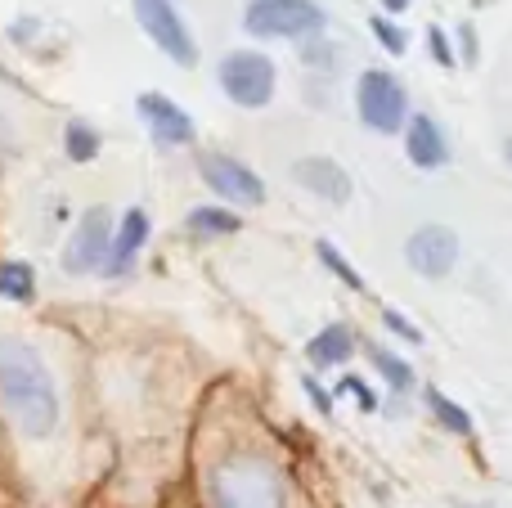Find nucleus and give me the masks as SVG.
Returning <instances> with one entry per match:
<instances>
[{"mask_svg": "<svg viewBox=\"0 0 512 508\" xmlns=\"http://www.w3.org/2000/svg\"><path fill=\"white\" fill-rule=\"evenodd\" d=\"M0 405L27 437H50L59 428V383L45 356L23 338H0Z\"/></svg>", "mask_w": 512, "mask_h": 508, "instance_id": "1", "label": "nucleus"}, {"mask_svg": "<svg viewBox=\"0 0 512 508\" xmlns=\"http://www.w3.org/2000/svg\"><path fill=\"white\" fill-rule=\"evenodd\" d=\"M207 504L212 508H288L283 473L265 455L234 450L207 468Z\"/></svg>", "mask_w": 512, "mask_h": 508, "instance_id": "2", "label": "nucleus"}, {"mask_svg": "<svg viewBox=\"0 0 512 508\" xmlns=\"http://www.w3.org/2000/svg\"><path fill=\"white\" fill-rule=\"evenodd\" d=\"M328 27V14L315 0H248L243 32L261 41H310Z\"/></svg>", "mask_w": 512, "mask_h": 508, "instance_id": "3", "label": "nucleus"}, {"mask_svg": "<svg viewBox=\"0 0 512 508\" xmlns=\"http://www.w3.org/2000/svg\"><path fill=\"white\" fill-rule=\"evenodd\" d=\"M216 81H221L225 99H230L234 108L256 113V108H270L274 90H279V68H274L270 54L243 45V50H230L216 63Z\"/></svg>", "mask_w": 512, "mask_h": 508, "instance_id": "4", "label": "nucleus"}, {"mask_svg": "<svg viewBox=\"0 0 512 508\" xmlns=\"http://www.w3.org/2000/svg\"><path fill=\"white\" fill-rule=\"evenodd\" d=\"M355 113L373 135H396L409 126V90L400 86L396 72L364 68L355 81Z\"/></svg>", "mask_w": 512, "mask_h": 508, "instance_id": "5", "label": "nucleus"}, {"mask_svg": "<svg viewBox=\"0 0 512 508\" xmlns=\"http://www.w3.org/2000/svg\"><path fill=\"white\" fill-rule=\"evenodd\" d=\"M131 9H135L140 32L149 36V41L158 45L171 63L194 68V63H198V41H194V32H189V23L180 18L176 0H131Z\"/></svg>", "mask_w": 512, "mask_h": 508, "instance_id": "6", "label": "nucleus"}, {"mask_svg": "<svg viewBox=\"0 0 512 508\" xmlns=\"http://www.w3.org/2000/svg\"><path fill=\"white\" fill-rule=\"evenodd\" d=\"M113 212L108 207H86V212L77 216V225H72L68 234V248L59 252V266L68 270V275H99L108 261V248H113Z\"/></svg>", "mask_w": 512, "mask_h": 508, "instance_id": "7", "label": "nucleus"}, {"mask_svg": "<svg viewBox=\"0 0 512 508\" xmlns=\"http://www.w3.org/2000/svg\"><path fill=\"white\" fill-rule=\"evenodd\" d=\"M198 176H203V185L212 189V194H221L225 203L234 207H261L265 203V180L256 176L243 158H234V153H203L198 158Z\"/></svg>", "mask_w": 512, "mask_h": 508, "instance_id": "8", "label": "nucleus"}, {"mask_svg": "<svg viewBox=\"0 0 512 508\" xmlns=\"http://www.w3.org/2000/svg\"><path fill=\"white\" fill-rule=\"evenodd\" d=\"M135 113H140L144 131H149V140L158 144V149H189V144L198 140L194 117L171 95H162V90H140V95H135Z\"/></svg>", "mask_w": 512, "mask_h": 508, "instance_id": "9", "label": "nucleus"}, {"mask_svg": "<svg viewBox=\"0 0 512 508\" xmlns=\"http://www.w3.org/2000/svg\"><path fill=\"white\" fill-rule=\"evenodd\" d=\"M405 261H409V270H418L423 279H445L459 266V234H454L450 225H423V230L409 234Z\"/></svg>", "mask_w": 512, "mask_h": 508, "instance_id": "10", "label": "nucleus"}, {"mask_svg": "<svg viewBox=\"0 0 512 508\" xmlns=\"http://www.w3.org/2000/svg\"><path fill=\"white\" fill-rule=\"evenodd\" d=\"M149 212L144 207H126L122 216H117V230H113V248H108V261H104V275L108 279H122L135 270V261H140L144 243H149Z\"/></svg>", "mask_w": 512, "mask_h": 508, "instance_id": "11", "label": "nucleus"}, {"mask_svg": "<svg viewBox=\"0 0 512 508\" xmlns=\"http://www.w3.org/2000/svg\"><path fill=\"white\" fill-rule=\"evenodd\" d=\"M292 180H297L306 194L324 198V203H346L355 189L351 176H346V167L333 158H297L292 162Z\"/></svg>", "mask_w": 512, "mask_h": 508, "instance_id": "12", "label": "nucleus"}, {"mask_svg": "<svg viewBox=\"0 0 512 508\" xmlns=\"http://www.w3.org/2000/svg\"><path fill=\"white\" fill-rule=\"evenodd\" d=\"M405 158L423 171H436L450 162V144H445V131L436 126V117L427 113H409L405 126Z\"/></svg>", "mask_w": 512, "mask_h": 508, "instance_id": "13", "label": "nucleus"}, {"mask_svg": "<svg viewBox=\"0 0 512 508\" xmlns=\"http://www.w3.org/2000/svg\"><path fill=\"white\" fill-rule=\"evenodd\" d=\"M351 356H355V333H351V324H342V320L324 324V329L306 342V360L315 369H337V365H346Z\"/></svg>", "mask_w": 512, "mask_h": 508, "instance_id": "14", "label": "nucleus"}, {"mask_svg": "<svg viewBox=\"0 0 512 508\" xmlns=\"http://www.w3.org/2000/svg\"><path fill=\"white\" fill-rule=\"evenodd\" d=\"M185 230L198 234V239H225V234H239L243 230V216L234 212V207L203 203V207H189Z\"/></svg>", "mask_w": 512, "mask_h": 508, "instance_id": "15", "label": "nucleus"}, {"mask_svg": "<svg viewBox=\"0 0 512 508\" xmlns=\"http://www.w3.org/2000/svg\"><path fill=\"white\" fill-rule=\"evenodd\" d=\"M0 297L14 306H27L36 297V266L23 257H5L0 261Z\"/></svg>", "mask_w": 512, "mask_h": 508, "instance_id": "16", "label": "nucleus"}, {"mask_svg": "<svg viewBox=\"0 0 512 508\" xmlns=\"http://www.w3.org/2000/svg\"><path fill=\"white\" fill-rule=\"evenodd\" d=\"M99 149H104V135L95 131V122H86V117H68V126H63V158L68 162H95Z\"/></svg>", "mask_w": 512, "mask_h": 508, "instance_id": "17", "label": "nucleus"}, {"mask_svg": "<svg viewBox=\"0 0 512 508\" xmlns=\"http://www.w3.org/2000/svg\"><path fill=\"white\" fill-rule=\"evenodd\" d=\"M423 401H427V410L436 414V423H441L445 432H454V437H472V414L463 410V405H454L441 387H427Z\"/></svg>", "mask_w": 512, "mask_h": 508, "instance_id": "18", "label": "nucleus"}, {"mask_svg": "<svg viewBox=\"0 0 512 508\" xmlns=\"http://www.w3.org/2000/svg\"><path fill=\"white\" fill-rule=\"evenodd\" d=\"M369 360H373V369H378V374L387 378L391 392H409V387H414V369H409V360H400L396 351H387V347H369Z\"/></svg>", "mask_w": 512, "mask_h": 508, "instance_id": "19", "label": "nucleus"}, {"mask_svg": "<svg viewBox=\"0 0 512 508\" xmlns=\"http://www.w3.org/2000/svg\"><path fill=\"white\" fill-rule=\"evenodd\" d=\"M315 252H319V261H324V266L333 270V275L342 279L346 288H355V293H364V279H360V270H355L351 261H346L342 252H337V243H333V239H319V243H315Z\"/></svg>", "mask_w": 512, "mask_h": 508, "instance_id": "20", "label": "nucleus"}, {"mask_svg": "<svg viewBox=\"0 0 512 508\" xmlns=\"http://www.w3.org/2000/svg\"><path fill=\"white\" fill-rule=\"evenodd\" d=\"M369 27H373V36H378V45H382L387 54H405V50H409L405 32H400V27L391 23L387 14H373V18H369Z\"/></svg>", "mask_w": 512, "mask_h": 508, "instance_id": "21", "label": "nucleus"}, {"mask_svg": "<svg viewBox=\"0 0 512 508\" xmlns=\"http://www.w3.org/2000/svg\"><path fill=\"white\" fill-rule=\"evenodd\" d=\"M301 59H306L310 68H319V72H324V68H333L337 50H333V45H328V41H319V36H310V41L301 45Z\"/></svg>", "mask_w": 512, "mask_h": 508, "instance_id": "22", "label": "nucleus"}, {"mask_svg": "<svg viewBox=\"0 0 512 508\" xmlns=\"http://www.w3.org/2000/svg\"><path fill=\"white\" fill-rule=\"evenodd\" d=\"M427 45H432V59L441 63L445 72H450L454 63H459V59H454V50H450V36H445L441 27H427Z\"/></svg>", "mask_w": 512, "mask_h": 508, "instance_id": "23", "label": "nucleus"}, {"mask_svg": "<svg viewBox=\"0 0 512 508\" xmlns=\"http://www.w3.org/2000/svg\"><path fill=\"white\" fill-rule=\"evenodd\" d=\"M382 324H387V329L396 333V338L414 342V347H418V342H423V333H418L414 324H409V320H405V315H400V311H391V306H387V311H382Z\"/></svg>", "mask_w": 512, "mask_h": 508, "instance_id": "24", "label": "nucleus"}, {"mask_svg": "<svg viewBox=\"0 0 512 508\" xmlns=\"http://www.w3.org/2000/svg\"><path fill=\"white\" fill-rule=\"evenodd\" d=\"M342 392H351L355 401H360V410H378V396H373L369 383H360V378H342Z\"/></svg>", "mask_w": 512, "mask_h": 508, "instance_id": "25", "label": "nucleus"}, {"mask_svg": "<svg viewBox=\"0 0 512 508\" xmlns=\"http://www.w3.org/2000/svg\"><path fill=\"white\" fill-rule=\"evenodd\" d=\"M301 387H306V396H310V401H315V410H319V414H328V410H333V396H328L324 387H319V383H315V378H310V374L301 378Z\"/></svg>", "mask_w": 512, "mask_h": 508, "instance_id": "26", "label": "nucleus"}, {"mask_svg": "<svg viewBox=\"0 0 512 508\" xmlns=\"http://www.w3.org/2000/svg\"><path fill=\"white\" fill-rule=\"evenodd\" d=\"M459 36H463V59L472 63V59H477V45H472V27L463 23V27H459Z\"/></svg>", "mask_w": 512, "mask_h": 508, "instance_id": "27", "label": "nucleus"}, {"mask_svg": "<svg viewBox=\"0 0 512 508\" xmlns=\"http://www.w3.org/2000/svg\"><path fill=\"white\" fill-rule=\"evenodd\" d=\"M382 9H387V14H405L409 0H382Z\"/></svg>", "mask_w": 512, "mask_h": 508, "instance_id": "28", "label": "nucleus"}, {"mask_svg": "<svg viewBox=\"0 0 512 508\" xmlns=\"http://www.w3.org/2000/svg\"><path fill=\"white\" fill-rule=\"evenodd\" d=\"M504 158H508V167H512V140H504Z\"/></svg>", "mask_w": 512, "mask_h": 508, "instance_id": "29", "label": "nucleus"}]
</instances>
